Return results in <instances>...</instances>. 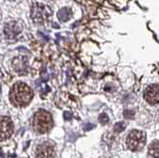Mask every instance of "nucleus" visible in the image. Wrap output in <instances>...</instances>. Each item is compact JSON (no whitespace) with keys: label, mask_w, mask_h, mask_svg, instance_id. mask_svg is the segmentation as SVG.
I'll return each mask as SVG.
<instances>
[{"label":"nucleus","mask_w":159,"mask_h":158,"mask_svg":"<svg viewBox=\"0 0 159 158\" xmlns=\"http://www.w3.org/2000/svg\"><path fill=\"white\" fill-rule=\"evenodd\" d=\"M33 91L28 85L24 83H16L10 90L9 100L13 106L23 107L28 106L33 98Z\"/></svg>","instance_id":"f257e3e1"},{"label":"nucleus","mask_w":159,"mask_h":158,"mask_svg":"<svg viewBox=\"0 0 159 158\" xmlns=\"http://www.w3.org/2000/svg\"><path fill=\"white\" fill-rule=\"evenodd\" d=\"M53 117L52 115L47 111L40 110L34 113L32 118L33 129L37 133H46L51 130L53 127Z\"/></svg>","instance_id":"f03ea898"},{"label":"nucleus","mask_w":159,"mask_h":158,"mask_svg":"<svg viewBox=\"0 0 159 158\" xmlns=\"http://www.w3.org/2000/svg\"><path fill=\"white\" fill-rule=\"evenodd\" d=\"M52 14L49 6L41 2H34L31 7V18L37 24H43L50 18Z\"/></svg>","instance_id":"7ed1b4c3"},{"label":"nucleus","mask_w":159,"mask_h":158,"mask_svg":"<svg viewBox=\"0 0 159 158\" xmlns=\"http://www.w3.org/2000/svg\"><path fill=\"white\" fill-rule=\"evenodd\" d=\"M146 135L141 130L133 129L128 133L126 137V145L132 151H139L145 145Z\"/></svg>","instance_id":"20e7f679"},{"label":"nucleus","mask_w":159,"mask_h":158,"mask_svg":"<svg viewBox=\"0 0 159 158\" xmlns=\"http://www.w3.org/2000/svg\"><path fill=\"white\" fill-rule=\"evenodd\" d=\"M23 31L22 25L17 21H11L5 24L3 29L4 37L8 41H17Z\"/></svg>","instance_id":"39448f33"},{"label":"nucleus","mask_w":159,"mask_h":158,"mask_svg":"<svg viewBox=\"0 0 159 158\" xmlns=\"http://www.w3.org/2000/svg\"><path fill=\"white\" fill-rule=\"evenodd\" d=\"M36 158H55L56 156V148L52 142L44 141L37 145L35 149Z\"/></svg>","instance_id":"423d86ee"},{"label":"nucleus","mask_w":159,"mask_h":158,"mask_svg":"<svg viewBox=\"0 0 159 158\" xmlns=\"http://www.w3.org/2000/svg\"><path fill=\"white\" fill-rule=\"evenodd\" d=\"M14 124L8 116H0V141L6 140L12 135Z\"/></svg>","instance_id":"0eeeda50"},{"label":"nucleus","mask_w":159,"mask_h":158,"mask_svg":"<svg viewBox=\"0 0 159 158\" xmlns=\"http://www.w3.org/2000/svg\"><path fill=\"white\" fill-rule=\"evenodd\" d=\"M12 68L14 72L17 75H25L28 71V60L26 57L24 56H18L13 59L12 61Z\"/></svg>","instance_id":"6e6552de"},{"label":"nucleus","mask_w":159,"mask_h":158,"mask_svg":"<svg viewBox=\"0 0 159 158\" xmlns=\"http://www.w3.org/2000/svg\"><path fill=\"white\" fill-rule=\"evenodd\" d=\"M144 98L150 105H156L159 102V86L151 85L144 91Z\"/></svg>","instance_id":"1a4fd4ad"},{"label":"nucleus","mask_w":159,"mask_h":158,"mask_svg":"<svg viewBox=\"0 0 159 158\" xmlns=\"http://www.w3.org/2000/svg\"><path fill=\"white\" fill-rule=\"evenodd\" d=\"M58 18L60 21H68L70 18L72 17V10L68 7H65V8H62L61 10L58 12Z\"/></svg>","instance_id":"9d476101"},{"label":"nucleus","mask_w":159,"mask_h":158,"mask_svg":"<svg viewBox=\"0 0 159 158\" xmlns=\"http://www.w3.org/2000/svg\"><path fill=\"white\" fill-rule=\"evenodd\" d=\"M148 153L152 158H159V141H153L149 145Z\"/></svg>","instance_id":"9b49d317"},{"label":"nucleus","mask_w":159,"mask_h":158,"mask_svg":"<svg viewBox=\"0 0 159 158\" xmlns=\"http://www.w3.org/2000/svg\"><path fill=\"white\" fill-rule=\"evenodd\" d=\"M124 128H125V124L123 122H117L113 127V130L116 132H121Z\"/></svg>","instance_id":"f8f14e48"},{"label":"nucleus","mask_w":159,"mask_h":158,"mask_svg":"<svg viewBox=\"0 0 159 158\" xmlns=\"http://www.w3.org/2000/svg\"><path fill=\"white\" fill-rule=\"evenodd\" d=\"M98 120L101 123H102V124H106V123L108 122V117H107V115H106V113H102V115H99Z\"/></svg>","instance_id":"ddd939ff"},{"label":"nucleus","mask_w":159,"mask_h":158,"mask_svg":"<svg viewBox=\"0 0 159 158\" xmlns=\"http://www.w3.org/2000/svg\"><path fill=\"white\" fill-rule=\"evenodd\" d=\"M123 115L125 116V117H133V115H134V112L133 111H124V113H123Z\"/></svg>","instance_id":"4468645a"}]
</instances>
